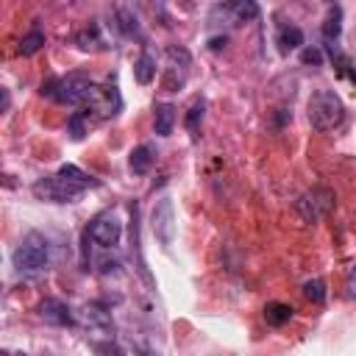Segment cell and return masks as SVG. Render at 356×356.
Returning a JSON list of instances; mask_svg holds the SVG:
<instances>
[{"label":"cell","mask_w":356,"mask_h":356,"mask_svg":"<svg viewBox=\"0 0 356 356\" xmlns=\"http://www.w3.org/2000/svg\"><path fill=\"white\" fill-rule=\"evenodd\" d=\"M47 261H50V242L42 234H36V231L25 234L19 239V245L14 248V253H11V264L22 275H39V273H44L47 270Z\"/></svg>","instance_id":"6da1fadb"},{"label":"cell","mask_w":356,"mask_h":356,"mask_svg":"<svg viewBox=\"0 0 356 356\" xmlns=\"http://www.w3.org/2000/svg\"><path fill=\"white\" fill-rule=\"evenodd\" d=\"M306 114H309L312 128H317V131H334L345 120V103L339 100V95L334 89H320V92H314L309 97Z\"/></svg>","instance_id":"7a4b0ae2"},{"label":"cell","mask_w":356,"mask_h":356,"mask_svg":"<svg viewBox=\"0 0 356 356\" xmlns=\"http://www.w3.org/2000/svg\"><path fill=\"white\" fill-rule=\"evenodd\" d=\"M92 78H86L83 72H70L64 78H50L42 83V95L67 103V106H83L89 92H92Z\"/></svg>","instance_id":"3957f363"},{"label":"cell","mask_w":356,"mask_h":356,"mask_svg":"<svg viewBox=\"0 0 356 356\" xmlns=\"http://www.w3.org/2000/svg\"><path fill=\"white\" fill-rule=\"evenodd\" d=\"M337 206V195L328 189V186H314L309 192H303L298 200H295V211L303 222H320L325 220Z\"/></svg>","instance_id":"277c9868"},{"label":"cell","mask_w":356,"mask_h":356,"mask_svg":"<svg viewBox=\"0 0 356 356\" xmlns=\"http://www.w3.org/2000/svg\"><path fill=\"white\" fill-rule=\"evenodd\" d=\"M33 195L39 200H47V203H72L83 195V189L72 186L67 178H61L58 172L56 175H44L33 184Z\"/></svg>","instance_id":"5b68a950"},{"label":"cell","mask_w":356,"mask_h":356,"mask_svg":"<svg viewBox=\"0 0 356 356\" xmlns=\"http://www.w3.org/2000/svg\"><path fill=\"white\" fill-rule=\"evenodd\" d=\"M120 106H122V97H120V92H117V86L108 81V83H103V86H92V92H89V97H86V103H83V108L86 111H92L97 120H108V117H114L117 111H120Z\"/></svg>","instance_id":"8992f818"},{"label":"cell","mask_w":356,"mask_h":356,"mask_svg":"<svg viewBox=\"0 0 356 356\" xmlns=\"http://www.w3.org/2000/svg\"><path fill=\"white\" fill-rule=\"evenodd\" d=\"M86 236H89L92 242H97L100 248H114V245L120 242V236H122V222H120V217L111 214V211L97 214V217L89 222Z\"/></svg>","instance_id":"52a82bcc"},{"label":"cell","mask_w":356,"mask_h":356,"mask_svg":"<svg viewBox=\"0 0 356 356\" xmlns=\"http://www.w3.org/2000/svg\"><path fill=\"white\" fill-rule=\"evenodd\" d=\"M153 234L156 239L161 242V248H170L172 239H175V211H172V200L170 197H161L159 206L153 209Z\"/></svg>","instance_id":"ba28073f"},{"label":"cell","mask_w":356,"mask_h":356,"mask_svg":"<svg viewBox=\"0 0 356 356\" xmlns=\"http://www.w3.org/2000/svg\"><path fill=\"white\" fill-rule=\"evenodd\" d=\"M78 320L81 325L86 328H95V331H106L108 337L114 334V320H111V312L100 303H83L81 312H78Z\"/></svg>","instance_id":"9c48e42d"},{"label":"cell","mask_w":356,"mask_h":356,"mask_svg":"<svg viewBox=\"0 0 356 356\" xmlns=\"http://www.w3.org/2000/svg\"><path fill=\"white\" fill-rule=\"evenodd\" d=\"M36 312H39V317H42L47 325H58V328H64V325L72 323V312H70V306L61 303V300H56V298H44V300L39 303Z\"/></svg>","instance_id":"30bf717a"},{"label":"cell","mask_w":356,"mask_h":356,"mask_svg":"<svg viewBox=\"0 0 356 356\" xmlns=\"http://www.w3.org/2000/svg\"><path fill=\"white\" fill-rule=\"evenodd\" d=\"M220 11L231 19V25H242V22H253L259 17V3L256 0H225V6H220Z\"/></svg>","instance_id":"8fae6325"},{"label":"cell","mask_w":356,"mask_h":356,"mask_svg":"<svg viewBox=\"0 0 356 356\" xmlns=\"http://www.w3.org/2000/svg\"><path fill=\"white\" fill-rule=\"evenodd\" d=\"M175 120H178V114H175L172 103H156V108H153V128H156L159 136H170L172 128H175Z\"/></svg>","instance_id":"7c38bea8"},{"label":"cell","mask_w":356,"mask_h":356,"mask_svg":"<svg viewBox=\"0 0 356 356\" xmlns=\"http://www.w3.org/2000/svg\"><path fill=\"white\" fill-rule=\"evenodd\" d=\"M153 159H156V150H153L150 145H139V147H134V150H131L128 167H131V172L145 175V172L153 167Z\"/></svg>","instance_id":"4fadbf2b"},{"label":"cell","mask_w":356,"mask_h":356,"mask_svg":"<svg viewBox=\"0 0 356 356\" xmlns=\"http://www.w3.org/2000/svg\"><path fill=\"white\" fill-rule=\"evenodd\" d=\"M300 44H303V31L298 25H281L278 28V47H281V53L298 50Z\"/></svg>","instance_id":"5bb4252c"},{"label":"cell","mask_w":356,"mask_h":356,"mask_svg":"<svg viewBox=\"0 0 356 356\" xmlns=\"http://www.w3.org/2000/svg\"><path fill=\"white\" fill-rule=\"evenodd\" d=\"M44 47V31L39 28V25H33L22 39H19V56H33V53H39Z\"/></svg>","instance_id":"9a60e30c"},{"label":"cell","mask_w":356,"mask_h":356,"mask_svg":"<svg viewBox=\"0 0 356 356\" xmlns=\"http://www.w3.org/2000/svg\"><path fill=\"white\" fill-rule=\"evenodd\" d=\"M264 320L278 328V325H284V323L292 320V306L289 303H281V300H273V303L264 306Z\"/></svg>","instance_id":"2e32d148"},{"label":"cell","mask_w":356,"mask_h":356,"mask_svg":"<svg viewBox=\"0 0 356 356\" xmlns=\"http://www.w3.org/2000/svg\"><path fill=\"white\" fill-rule=\"evenodd\" d=\"M58 175L67 178L72 186H78V189H83V192H86L89 186H95V178H89V175H86L81 167H75V164H61V167H58Z\"/></svg>","instance_id":"e0dca14e"},{"label":"cell","mask_w":356,"mask_h":356,"mask_svg":"<svg viewBox=\"0 0 356 356\" xmlns=\"http://www.w3.org/2000/svg\"><path fill=\"white\" fill-rule=\"evenodd\" d=\"M203 111H206V103H203V97L192 100V106H189V111H186V120H184V125H186V131H189V136H192V139H197V134H200Z\"/></svg>","instance_id":"ac0fdd59"},{"label":"cell","mask_w":356,"mask_h":356,"mask_svg":"<svg viewBox=\"0 0 356 356\" xmlns=\"http://www.w3.org/2000/svg\"><path fill=\"white\" fill-rule=\"evenodd\" d=\"M134 78H136V83H142V86L156 78V61H153L147 53L134 61Z\"/></svg>","instance_id":"d6986e66"},{"label":"cell","mask_w":356,"mask_h":356,"mask_svg":"<svg viewBox=\"0 0 356 356\" xmlns=\"http://www.w3.org/2000/svg\"><path fill=\"white\" fill-rule=\"evenodd\" d=\"M323 33H325L328 42L339 39V33H342V11H339V6H331V8H328L325 22H323Z\"/></svg>","instance_id":"ffe728a7"},{"label":"cell","mask_w":356,"mask_h":356,"mask_svg":"<svg viewBox=\"0 0 356 356\" xmlns=\"http://www.w3.org/2000/svg\"><path fill=\"white\" fill-rule=\"evenodd\" d=\"M75 44H78L81 50H103V39L97 36V28H95V25L78 31V33H75Z\"/></svg>","instance_id":"44dd1931"},{"label":"cell","mask_w":356,"mask_h":356,"mask_svg":"<svg viewBox=\"0 0 356 356\" xmlns=\"http://www.w3.org/2000/svg\"><path fill=\"white\" fill-rule=\"evenodd\" d=\"M303 298L312 300V303H323L325 300V284L320 278H309L303 284Z\"/></svg>","instance_id":"7402d4cb"},{"label":"cell","mask_w":356,"mask_h":356,"mask_svg":"<svg viewBox=\"0 0 356 356\" xmlns=\"http://www.w3.org/2000/svg\"><path fill=\"white\" fill-rule=\"evenodd\" d=\"M167 64H172V67H184V70H189V64H192V56H189V50H184V47H167Z\"/></svg>","instance_id":"603a6c76"},{"label":"cell","mask_w":356,"mask_h":356,"mask_svg":"<svg viewBox=\"0 0 356 356\" xmlns=\"http://www.w3.org/2000/svg\"><path fill=\"white\" fill-rule=\"evenodd\" d=\"M83 134H86L83 117H81V114H72V117H70V136H72V139H81Z\"/></svg>","instance_id":"cb8c5ba5"},{"label":"cell","mask_w":356,"mask_h":356,"mask_svg":"<svg viewBox=\"0 0 356 356\" xmlns=\"http://www.w3.org/2000/svg\"><path fill=\"white\" fill-rule=\"evenodd\" d=\"M300 58H303V64H314V67L323 64V53H320L317 47H306V50L300 53Z\"/></svg>","instance_id":"d4e9b609"},{"label":"cell","mask_w":356,"mask_h":356,"mask_svg":"<svg viewBox=\"0 0 356 356\" xmlns=\"http://www.w3.org/2000/svg\"><path fill=\"white\" fill-rule=\"evenodd\" d=\"M345 292H348V298H353L356 300V264L348 270V275H345Z\"/></svg>","instance_id":"484cf974"},{"label":"cell","mask_w":356,"mask_h":356,"mask_svg":"<svg viewBox=\"0 0 356 356\" xmlns=\"http://www.w3.org/2000/svg\"><path fill=\"white\" fill-rule=\"evenodd\" d=\"M95 350H100V353H122V348H120V345H114V342H106V345H95Z\"/></svg>","instance_id":"4316f807"},{"label":"cell","mask_w":356,"mask_h":356,"mask_svg":"<svg viewBox=\"0 0 356 356\" xmlns=\"http://www.w3.org/2000/svg\"><path fill=\"white\" fill-rule=\"evenodd\" d=\"M8 108V89H3V111Z\"/></svg>","instance_id":"83f0119b"}]
</instances>
